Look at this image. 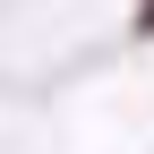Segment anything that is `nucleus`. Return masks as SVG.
<instances>
[{"label":"nucleus","instance_id":"1","mask_svg":"<svg viewBox=\"0 0 154 154\" xmlns=\"http://www.w3.org/2000/svg\"><path fill=\"white\" fill-rule=\"evenodd\" d=\"M146 26H154V0H146Z\"/></svg>","mask_w":154,"mask_h":154}]
</instances>
